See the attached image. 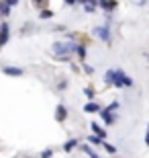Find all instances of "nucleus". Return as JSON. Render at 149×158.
<instances>
[{"instance_id":"nucleus-6","label":"nucleus","mask_w":149,"mask_h":158,"mask_svg":"<svg viewBox=\"0 0 149 158\" xmlns=\"http://www.w3.org/2000/svg\"><path fill=\"white\" fill-rule=\"evenodd\" d=\"M2 72H4L6 76H23V70H21V68H17V66H4V68H2Z\"/></svg>"},{"instance_id":"nucleus-14","label":"nucleus","mask_w":149,"mask_h":158,"mask_svg":"<svg viewBox=\"0 0 149 158\" xmlns=\"http://www.w3.org/2000/svg\"><path fill=\"white\" fill-rule=\"evenodd\" d=\"M88 142H90V144H94V146H100V144H104L102 142V138H100V135H90V138H88Z\"/></svg>"},{"instance_id":"nucleus-1","label":"nucleus","mask_w":149,"mask_h":158,"mask_svg":"<svg viewBox=\"0 0 149 158\" xmlns=\"http://www.w3.org/2000/svg\"><path fill=\"white\" fill-rule=\"evenodd\" d=\"M104 82H106V84H115L116 88H120V86H133L131 76H127L120 68H116V70H106V74H104Z\"/></svg>"},{"instance_id":"nucleus-27","label":"nucleus","mask_w":149,"mask_h":158,"mask_svg":"<svg viewBox=\"0 0 149 158\" xmlns=\"http://www.w3.org/2000/svg\"><path fill=\"white\" fill-rule=\"evenodd\" d=\"M147 135H149V125H147Z\"/></svg>"},{"instance_id":"nucleus-26","label":"nucleus","mask_w":149,"mask_h":158,"mask_svg":"<svg viewBox=\"0 0 149 158\" xmlns=\"http://www.w3.org/2000/svg\"><path fill=\"white\" fill-rule=\"evenodd\" d=\"M145 58H147V62H149V53H145Z\"/></svg>"},{"instance_id":"nucleus-19","label":"nucleus","mask_w":149,"mask_h":158,"mask_svg":"<svg viewBox=\"0 0 149 158\" xmlns=\"http://www.w3.org/2000/svg\"><path fill=\"white\" fill-rule=\"evenodd\" d=\"M104 148H106V152H108V154H116V148H115V146H110V144H104Z\"/></svg>"},{"instance_id":"nucleus-5","label":"nucleus","mask_w":149,"mask_h":158,"mask_svg":"<svg viewBox=\"0 0 149 158\" xmlns=\"http://www.w3.org/2000/svg\"><path fill=\"white\" fill-rule=\"evenodd\" d=\"M98 6L106 12H112L116 8V0H98Z\"/></svg>"},{"instance_id":"nucleus-17","label":"nucleus","mask_w":149,"mask_h":158,"mask_svg":"<svg viewBox=\"0 0 149 158\" xmlns=\"http://www.w3.org/2000/svg\"><path fill=\"white\" fill-rule=\"evenodd\" d=\"M106 109H108V111H110V113H115V111H116V109H119V103H116V101H112V103H110V105H108V107H106Z\"/></svg>"},{"instance_id":"nucleus-25","label":"nucleus","mask_w":149,"mask_h":158,"mask_svg":"<svg viewBox=\"0 0 149 158\" xmlns=\"http://www.w3.org/2000/svg\"><path fill=\"white\" fill-rule=\"evenodd\" d=\"M145 144H147V146H149V135H145Z\"/></svg>"},{"instance_id":"nucleus-23","label":"nucleus","mask_w":149,"mask_h":158,"mask_svg":"<svg viewBox=\"0 0 149 158\" xmlns=\"http://www.w3.org/2000/svg\"><path fill=\"white\" fill-rule=\"evenodd\" d=\"M43 2H45V0H33V4H37V6H41Z\"/></svg>"},{"instance_id":"nucleus-21","label":"nucleus","mask_w":149,"mask_h":158,"mask_svg":"<svg viewBox=\"0 0 149 158\" xmlns=\"http://www.w3.org/2000/svg\"><path fill=\"white\" fill-rule=\"evenodd\" d=\"M4 2H6L8 6H14V4H18V0H4Z\"/></svg>"},{"instance_id":"nucleus-16","label":"nucleus","mask_w":149,"mask_h":158,"mask_svg":"<svg viewBox=\"0 0 149 158\" xmlns=\"http://www.w3.org/2000/svg\"><path fill=\"white\" fill-rule=\"evenodd\" d=\"M41 19H51L53 17V10H49V8H45V10H41V15H39Z\"/></svg>"},{"instance_id":"nucleus-12","label":"nucleus","mask_w":149,"mask_h":158,"mask_svg":"<svg viewBox=\"0 0 149 158\" xmlns=\"http://www.w3.org/2000/svg\"><path fill=\"white\" fill-rule=\"evenodd\" d=\"M76 146H78V140H69V142H65V144H63V150H65V152H72Z\"/></svg>"},{"instance_id":"nucleus-4","label":"nucleus","mask_w":149,"mask_h":158,"mask_svg":"<svg viewBox=\"0 0 149 158\" xmlns=\"http://www.w3.org/2000/svg\"><path fill=\"white\" fill-rule=\"evenodd\" d=\"M8 37H10V29L6 23H0V47H4L8 43Z\"/></svg>"},{"instance_id":"nucleus-15","label":"nucleus","mask_w":149,"mask_h":158,"mask_svg":"<svg viewBox=\"0 0 149 158\" xmlns=\"http://www.w3.org/2000/svg\"><path fill=\"white\" fill-rule=\"evenodd\" d=\"M76 52H78V56L82 58V62L86 60V47H84V45H78V49H76Z\"/></svg>"},{"instance_id":"nucleus-24","label":"nucleus","mask_w":149,"mask_h":158,"mask_svg":"<svg viewBox=\"0 0 149 158\" xmlns=\"http://www.w3.org/2000/svg\"><path fill=\"white\" fill-rule=\"evenodd\" d=\"M65 4H76V0H63Z\"/></svg>"},{"instance_id":"nucleus-2","label":"nucleus","mask_w":149,"mask_h":158,"mask_svg":"<svg viewBox=\"0 0 149 158\" xmlns=\"http://www.w3.org/2000/svg\"><path fill=\"white\" fill-rule=\"evenodd\" d=\"M51 49L55 56H72L78 49V43L76 41H55L51 45Z\"/></svg>"},{"instance_id":"nucleus-13","label":"nucleus","mask_w":149,"mask_h":158,"mask_svg":"<svg viewBox=\"0 0 149 158\" xmlns=\"http://www.w3.org/2000/svg\"><path fill=\"white\" fill-rule=\"evenodd\" d=\"M82 152H86V154H88V156H90V158H100V156H98V154L94 152V150H92L90 146H86V144L82 146Z\"/></svg>"},{"instance_id":"nucleus-3","label":"nucleus","mask_w":149,"mask_h":158,"mask_svg":"<svg viewBox=\"0 0 149 158\" xmlns=\"http://www.w3.org/2000/svg\"><path fill=\"white\" fill-rule=\"evenodd\" d=\"M94 35H96V37H100L102 41H106V43H108V41H110V27H108V25L96 27V29H94Z\"/></svg>"},{"instance_id":"nucleus-20","label":"nucleus","mask_w":149,"mask_h":158,"mask_svg":"<svg viewBox=\"0 0 149 158\" xmlns=\"http://www.w3.org/2000/svg\"><path fill=\"white\" fill-rule=\"evenodd\" d=\"M84 94H86V97H88V99H94V90H92V88H86V90H84Z\"/></svg>"},{"instance_id":"nucleus-11","label":"nucleus","mask_w":149,"mask_h":158,"mask_svg":"<svg viewBox=\"0 0 149 158\" xmlns=\"http://www.w3.org/2000/svg\"><path fill=\"white\" fill-rule=\"evenodd\" d=\"M10 10H12V6H8L4 0H2V2H0V15H2V17H8Z\"/></svg>"},{"instance_id":"nucleus-8","label":"nucleus","mask_w":149,"mask_h":158,"mask_svg":"<svg viewBox=\"0 0 149 158\" xmlns=\"http://www.w3.org/2000/svg\"><path fill=\"white\" fill-rule=\"evenodd\" d=\"M65 117H68V109H65V105H57V111H55V119H57V121H63Z\"/></svg>"},{"instance_id":"nucleus-9","label":"nucleus","mask_w":149,"mask_h":158,"mask_svg":"<svg viewBox=\"0 0 149 158\" xmlns=\"http://www.w3.org/2000/svg\"><path fill=\"white\" fill-rule=\"evenodd\" d=\"M100 115H102V119H104L106 123H108V125H110L112 121H115V117H112V113H110L108 109H100Z\"/></svg>"},{"instance_id":"nucleus-7","label":"nucleus","mask_w":149,"mask_h":158,"mask_svg":"<svg viewBox=\"0 0 149 158\" xmlns=\"http://www.w3.org/2000/svg\"><path fill=\"white\" fill-rule=\"evenodd\" d=\"M84 111H86V113H100V105L94 103V101H90V103L84 105Z\"/></svg>"},{"instance_id":"nucleus-10","label":"nucleus","mask_w":149,"mask_h":158,"mask_svg":"<svg viewBox=\"0 0 149 158\" xmlns=\"http://www.w3.org/2000/svg\"><path fill=\"white\" fill-rule=\"evenodd\" d=\"M90 125H92V131H94V134H96V135H100L102 140H104V138H106V131H104V129L100 127L98 123H90Z\"/></svg>"},{"instance_id":"nucleus-18","label":"nucleus","mask_w":149,"mask_h":158,"mask_svg":"<svg viewBox=\"0 0 149 158\" xmlns=\"http://www.w3.org/2000/svg\"><path fill=\"white\" fill-rule=\"evenodd\" d=\"M51 156H53V150H51V148L43 150V154H41V158H51Z\"/></svg>"},{"instance_id":"nucleus-22","label":"nucleus","mask_w":149,"mask_h":158,"mask_svg":"<svg viewBox=\"0 0 149 158\" xmlns=\"http://www.w3.org/2000/svg\"><path fill=\"white\" fill-rule=\"evenodd\" d=\"M57 60H59V62H68L69 56H57Z\"/></svg>"}]
</instances>
